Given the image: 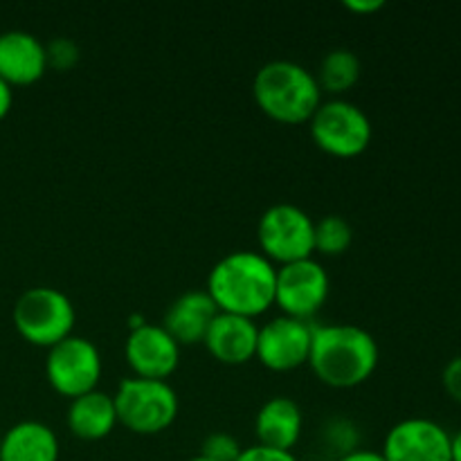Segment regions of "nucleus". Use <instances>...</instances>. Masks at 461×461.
<instances>
[{
    "mask_svg": "<svg viewBox=\"0 0 461 461\" xmlns=\"http://www.w3.org/2000/svg\"><path fill=\"white\" fill-rule=\"evenodd\" d=\"M275 279L277 268L264 252L234 250L212 266L207 293L219 311L255 318L275 302Z\"/></svg>",
    "mask_w": 461,
    "mask_h": 461,
    "instance_id": "nucleus-1",
    "label": "nucleus"
},
{
    "mask_svg": "<svg viewBox=\"0 0 461 461\" xmlns=\"http://www.w3.org/2000/svg\"><path fill=\"white\" fill-rule=\"evenodd\" d=\"M309 363L320 381L333 387H354L376 369L378 342L358 324H322L313 327Z\"/></svg>",
    "mask_w": 461,
    "mask_h": 461,
    "instance_id": "nucleus-2",
    "label": "nucleus"
},
{
    "mask_svg": "<svg viewBox=\"0 0 461 461\" xmlns=\"http://www.w3.org/2000/svg\"><path fill=\"white\" fill-rule=\"evenodd\" d=\"M252 93L266 115L286 124H300L313 117L322 104L315 72L291 59H273L257 70Z\"/></svg>",
    "mask_w": 461,
    "mask_h": 461,
    "instance_id": "nucleus-3",
    "label": "nucleus"
},
{
    "mask_svg": "<svg viewBox=\"0 0 461 461\" xmlns=\"http://www.w3.org/2000/svg\"><path fill=\"white\" fill-rule=\"evenodd\" d=\"M113 399L117 421L142 435L165 430L178 417V394L165 378H124Z\"/></svg>",
    "mask_w": 461,
    "mask_h": 461,
    "instance_id": "nucleus-4",
    "label": "nucleus"
},
{
    "mask_svg": "<svg viewBox=\"0 0 461 461\" xmlns=\"http://www.w3.org/2000/svg\"><path fill=\"white\" fill-rule=\"evenodd\" d=\"M14 327L27 342L39 347H52L63 338L72 336L75 306L63 291L54 286L27 288L14 304Z\"/></svg>",
    "mask_w": 461,
    "mask_h": 461,
    "instance_id": "nucleus-5",
    "label": "nucleus"
},
{
    "mask_svg": "<svg viewBox=\"0 0 461 461\" xmlns=\"http://www.w3.org/2000/svg\"><path fill=\"white\" fill-rule=\"evenodd\" d=\"M313 234L315 221L295 203H275L257 223V239L264 255L282 264L313 257Z\"/></svg>",
    "mask_w": 461,
    "mask_h": 461,
    "instance_id": "nucleus-6",
    "label": "nucleus"
},
{
    "mask_svg": "<svg viewBox=\"0 0 461 461\" xmlns=\"http://www.w3.org/2000/svg\"><path fill=\"white\" fill-rule=\"evenodd\" d=\"M369 115L349 99H329L311 117V135L322 151L340 158L363 153L372 142Z\"/></svg>",
    "mask_w": 461,
    "mask_h": 461,
    "instance_id": "nucleus-7",
    "label": "nucleus"
},
{
    "mask_svg": "<svg viewBox=\"0 0 461 461\" xmlns=\"http://www.w3.org/2000/svg\"><path fill=\"white\" fill-rule=\"evenodd\" d=\"M45 374L50 385L70 399L95 390L102 376V356L97 345L81 336L63 338L61 342L50 347Z\"/></svg>",
    "mask_w": 461,
    "mask_h": 461,
    "instance_id": "nucleus-8",
    "label": "nucleus"
},
{
    "mask_svg": "<svg viewBox=\"0 0 461 461\" xmlns=\"http://www.w3.org/2000/svg\"><path fill=\"white\" fill-rule=\"evenodd\" d=\"M329 297V275L313 257L282 264L275 279V302L284 315L306 320L320 311Z\"/></svg>",
    "mask_w": 461,
    "mask_h": 461,
    "instance_id": "nucleus-9",
    "label": "nucleus"
},
{
    "mask_svg": "<svg viewBox=\"0 0 461 461\" xmlns=\"http://www.w3.org/2000/svg\"><path fill=\"white\" fill-rule=\"evenodd\" d=\"M453 435L441 423L426 417H410L394 423L385 435V461H453Z\"/></svg>",
    "mask_w": 461,
    "mask_h": 461,
    "instance_id": "nucleus-10",
    "label": "nucleus"
},
{
    "mask_svg": "<svg viewBox=\"0 0 461 461\" xmlns=\"http://www.w3.org/2000/svg\"><path fill=\"white\" fill-rule=\"evenodd\" d=\"M311 338L313 327L306 320L279 315L259 327L255 356L266 367L288 372L300 367L302 363H309Z\"/></svg>",
    "mask_w": 461,
    "mask_h": 461,
    "instance_id": "nucleus-11",
    "label": "nucleus"
},
{
    "mask_svg": "<svg viewBox=\"0 0 461 461\" xmlns=\"http://www.w3.org/2000/svg\"><path fill=\"white\" fill-rule=\"evenodd\" d=\"M124 354L135 376L167 378L180 360V345L162 324H133L126 336Z\"/></svg>",
    "mask_w": 461,
    "mask_h": 461,
    "instance_id": "nucleus-12",
    "label": "nucleus"
},
{
    "mask_svg": "<svg viewBox=\"0 0 461 461\" xmlns=\"http://www.w3.org/2000/svg\"><path fill=\"white\" fill-rule=\"evenodd\" d=\"M48 70L45 43L25 30H7L0 34V79L9 86L34 84Z\"/></svg>",
    "mask_w": 461,
    "mask_h": 461,
    "instance_id": "nucleus-13",
    "label": "nucleus"
},
{
    "mask_svg": "<svg viewBox=\"0 0 461 461\" xmlns=\"http://www.w3.org/2000/svg\"><path fill=\"white\" fill-rule=\"evenodd\" d=\"M257 336H259V327L255 320L219 311L203 342L221 363L241 365L257 354Z\"/></svg>",
    "mask_w": 461,
    "mask_h": 461,
    "instance_id": "nucleus-14",
    "label": "nucleus"
},
{
    "mask_svg": "<svg viewBox=\"0 0 461 461\" xmlns=\"http://www.w3.org/2000/svg\"><path fill=\"white\" fill-rule=\"evenodd\" d=\"M219 313V306L207 291H187L176 297L165 313L162 327L174 336L178 345L205 340L212 320Z\"/></svg>",
    "mask_w": 461,
    "mask_h": 461,
    "instance_id": "nucleus-15",
    "label": "nucleus"
},
{
    "mask_svg": "<svg viewBox=\"0 0 461 461\" xmlns=\"http://www.w3.org/2000/svg\"><path fill=\"white\" fill-rule=\"evenodd\" d=\"M304 426L302 408L291 396H273L259 408L255 419V430L261 446L291 450L297 444Z\"/></svg>",
    "mask_w": 461,
    "mask_h": 461,
    "instance_id": "nucleus-16",
    "label": "nucleus"
},
{
    "mask_svg": "<svg viewBox=\"0 0 461 461\" xmlns=\"http://www.w3.org/2000/svg\"><path fill=\"white\" fill-rule=\"evenodd\" d=\"M0 461H59L57 432L43 421H18L3 432Z\"/></svg>",
    "mask_w": 461,
    "mask_h": 461,
    "instance_id": "nucleus-17",
    "label": "nucleus"
},
{
    "mask_svg": "<svg viewBox=\"0 0 461 461\" xmlns=\"http://www.w3.org/2000/svg\"><path fill=\"white\" fill-rule=\"evenodd\" d=\"M117 423V410L113 394L102 390H90L86 394L75 396L68 405V428L79 439H104L111 435Z\"/></svg>",
    "mask_w": 461,
    "mask_h": 461,
    "instance_id": "nucleus-18",
    "label": "nucleus"
},
{
    "mask_svg": "<svg viewBox=\"0 0 461 461\" xmlns=\"http://www.w3.org/2000/svg\"><path fill=\"white\" fill-rule=\"evenodd\" d=\"M360 77V59L349 48H333L322 57L318 68L320 88L329 93H345L358 81Z\"/></svg>",
    "mask_w": 461,
    "mask_h": 461,
    "instance_id": "nucleus-19",
    "label": "nucleus"
},
{
    "mask_svg": "<svg viewBox=\"0 0 461 461\" xmlns=\"http://www.w3.org/2000/svg\"><path fill=\"white\" fill-rule=\"evenodd\" d=\"M354 241V230L351 223L340 214H327L315 221L313 243L315 250L322 255H342Z\"/></svg>",
    "mask_w": 461,
    "mask_h": 461,
    "instance_id": "nucleus-20",
    "label": "nucleus"
},
{
    "mask_svg": "<svg viewBox=\"0 0 461 461\" xmlns=\"http://www.w3.org/2000/svg\"><path fill=\"white\" fill-rule=\"evenodd\" d=\"M241 450L243 448L239 446V441L232 435H228V432H210L203 439L201 455L216 461H237Z\"/></svg>",
    "mask_w": 461,
    "mask_h": 461,
    "instance_id": "nucleus-21",
    "label": "nucleus"
},
{
    "mask_svg": "<svg viewBox=\"0 0 461 461\" xmlns=\"http://www.w3.org/2000/svg\"><path fill=\"white\" fill-rule=\"evenodd\" d=\"M45 54H48V66L54 70H68L79 59V48L68 36H57L45 45Z\"/></svg>",
    "mask_w": 461,
    "mask_h": 461,
    "instance_id": "nucleus-22",
    "label": "nucleus"
},
{
    "mask_svg": "<svg viewBox=\"0 0 461 461\" xmlns=\"http://www.w3.org/2000/svg\"><path fill=\"white\" fill-rule=\"evenodd\" d=\"M237 461H297L295 455L291 450H279L270 448V446H250V448H243Z\"/></svg>",
    "mask_w": 461,
    "mask_h": 461,
    "instance_id": "nucleus-23",
    "label": "nucleus"
},
{
    "mask_svg": "<svg viewBox=\"0 0 461 461\" xmlns=\"http://www.w3.org/2000/svg\"><path fill=\"white\" fill-rule=\"evenodd\" d=\"M444 387L455 401L461 403V356H455L444 367Z\"/></svg>",
    "mask_w": 461,
    "mask_h": 461,
    "instance_id": "nucleus-24",
    "label": "nucleus"
},
{
    "mask_svg": "<svg viewBox=\"0 0 461 461\" xmlns=\"http://www.w3.org/2000/svg\"><path fill=\"white\" fill-rule=\"evenodd\" d=\"M338 461H385L381 453H374V450H363V448H356V450H347Z\"/></svg>",
    "mask_w": 461,
    "mask_h": 461,
    "instance_id": "nucleus-25",
    "label": "nucleus"
},
{
    "mask_svg": "<svg viewBox=\"0 0 461 461\" xmlns=\"http://www.w3.org/2000/svg\"><path fill=\"white\" fill-rule=\"evenodd\" d=\"M12 104H14L12 86H9L5 79H0V120L7 115L9 108H12Z\"/></svg>",
    "mask_w": 461,
    "mask_h": 461,
    "instance_id": "nucleus-26",
    "label": "nucleus"
},
{
    "mask_svg": "<svg viewBox=\"0 0 461 461\" xmlns=\"http://www.w3.org/2000/svg\"><path fill=\"white\" fill-rule=\"evenodd\" d=\"M345 5L347 7L351 9V12H376V9H381L383 5V0H345Z\"/></svg>",
    "mask_w": 461,
    "mask_h": 461,
    "instance_id": "nucleus-27",
    "label": "nucleus"
},
{
    "mask_svg": "<svg viewBox=\"0 0 461 461\" xmlns=\"http://www.w3.org/2000/svg\"><path fill=\"white\" fill-rule=\"evenodd\" d=\"M450 448H453V461H461V430H457L453 435Z\"/></svg>",
    "mask_w": 461,
    "mask_h": 461,
    "instance_id": "nucleus-28",
    "label": "nucleus"
},
{
    "mask_svg": "<svg viewBox=\"0 0 461 461\" xmlns=\"http://www.w3.org/2000/svg\"><path fill=\"white\" fill-rule=\"evenodd\" d=\"M187 461H216V459L205 457V455H196V457H192V459H187Z\"/></svg>",
    "mask_w": 461,
    "mask_h": 461,
    "instance_id": "nucleus-29",
    "label": "nucleus"
},
{
    "mask_svg": "<svg viewBox=\"0 0 461 461\" xmlns=\"http://www.w3.org/2000/svg\"><path fill=\"white\" fill-rule=\"evenodd\" d=\"M0 441H3V432H0Z\"/></svg>",
    "mask_w": 461,
    "mask_h": 461,
    "instance_id": "nucleus-30",
    "label": "nucleus"
}]
</instances>
